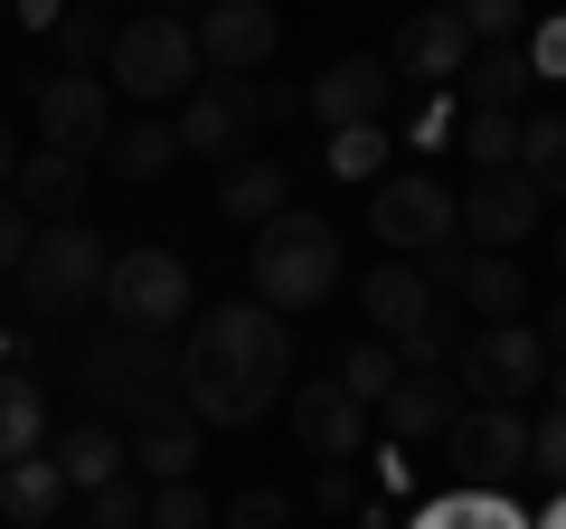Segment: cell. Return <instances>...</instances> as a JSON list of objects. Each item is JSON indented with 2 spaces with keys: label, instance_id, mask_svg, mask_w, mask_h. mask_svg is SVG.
<instances>
[{
  "label": "cell",
  "instance_id": "cell-46",
  "mask_svg": "<svg viewBox=\"0 0 566 529\" xmlns=\"http://www.w3.org/2000/svg\"><path fill=\"white\" fill-rule=\"evenodd\" d=\"M538 529H566V501H557V510H547V520H538Z\"/></svg>",
  "mask_w": 566,
  "mask_h": 529
},
{
  "label": "cell",
  "instance_id": "cell-29",
  "mask_svg": "<svg viewBox=\"0 0 566 529\" xmlns=\"http://www.w3.org/2000/svg\"><path fill=\"white\" fill-rule=\"evenodd\" d=\"M114 29L123 20H104V10H66V20H57V76H104Z\"/></svg>",
  "mask_w": 566,
  "mask_h": 529
},
{
  "label": "cell",
  "instance_id": "cell-7",
  "mask_svg": "<svg viewBox=\"0 0 566 529\" xmlns=\"http://www.w3.org/2000/svg\"><path fill=\"white\" fill-rule=\"evenodd\" d=\"M104 312H114V331H151L161 341L189 312V264L170 246H123L114 274H104Z\"/></svg>",
  "mask_w": 566,
  "mask_h": 529
},
{
  "label": "cell",
  "instance_id": "cell-40",
  "mask_svg": "<svg viewBox=\"0 0 566 529\" xmlns=\"http://www.w3.org/2000/svg\"><path fill=\"white\" fill-rule=\"evenodd\" d=\"M528 76H566V20H547V29H528Z\"/></svg>",
  "mask_w": 566,
  "mask_h": 529
},
{
  "label": "cell",
  "instance_id": "cell-47",
  "mask_svg": "<svg viewBox=\"0 0 566 529\" xmlns=\"http://www.w3.org/2000/svg\"><path fill=\"white\" fill-rule=\"evenodd\" d=\"M557 274H566V227H557Z\"/></svg>",
  "mask_w": 566,
  "mask_h": 529
},
{
  "label": "cell",
  "instance_id": "cell-16",
  "mask_svg": "<svg viewBox=\"0 0 566 529\" xmlns=\"http://www.w3.org/2000/svg\"><path fill=\"white\" fill-rule=\"evenodd\" d=\"M293 435H303V454H322V464H349L359 435H368V407L340 378H312V387H293Z\"/></svg>",
  "mask_w": 566,
  "mask_h": 529
},
{
  "label": "cell",
  "instance_id": "cell-35",
  "mask_svg": "<svg viewBox=\"0 0 566 529\" xmlns=\"http://www.w3.org/2000/svg\"><path fill=\"white\" fill-rule=\"evenodd\" d=\"M453 20H463V39H472V48H520V39H528V20L510 10V0H463Z\"/></svg>",
  "mask_w": 566,
  "mask_h": 529
},
{
  "label": "cell",
  "instance_id": "cell-14",
  "mask_svg": "<svg viewBox=\"0 0 566 529\" xmlns=\"http://www.w3.org/2000/svg\"><path fill=\"white\" fill-rule=\"evenodd\" d=\"M39 133L66 162L104 152L114 143V95H104V76H39Z\"/></svg>",
  "mask_w": 566,
  "mask_h": 529
},
{
  "label": "cell",
  "instance_id": "cell-24",
  "mask_svg": "<svg viewBox=\"0 0 566 529\" xmlns=\"http://www.w3.org/2000/svg\"><path fill=\"white\" fill-rule=\"evenodd\" d=\"M528 39L520 48H472V66H463V104L472 114H520V95H528Z\"/></svg>",
  "mask_w": 566,
  "mask_h": 529
},
{
  "label": "cell",
  "instance_id": "cell-32",
  "mask_svg": "<svg viewBox=\"0 0 566 529\" xmlns=\"http://www.w3.org/2000/svg\"><path fill=\"white\" fill-rule=\"evenodd\" d=\"M463 152L482 170H520V114H463Z\"/></svg>",
  "mask_w": 566,
  "mask_h": 529
},
{
  "label": "cell",
  "instance_id": "cell-38",
  "mask_svg": "<svg viewBox=\"0 0 566 529\" xmlns=\"http://www.w3.org/2000/svg\"><path fill=\"white\" fill-rule=\"evenodd\" d=\"M378 162H387V133H331V170L340 180H378Z\"/></svg>",
  "mask_w": 566,
  "mask_h": 529
},
{
  "label": "cell",
  "instance_id": "cell-42",
  "mask_svg": "<svg viewBox=\"0 0 566 529\" xmlns=\"http://www.w3.org/2000/svg\"><path fill=\"white\" fill-rule=\"evenodd\" d=\"M444 123H453V104H444V95H434V104H424V114H416V143H424V152H434V143H444Z\"/></svg>",
  "mask_w": 566,
  "mask_h": 529
},
{
  "label": "cell",
  "instance_id": "cell-30",
  "mask_svg": "<svg viewBox=\"0 0 566 529\" xmlns=\"http://www.w3.org/2000/svg\"><path fill=\"white\" fill-rule=\"evenodd\" d=\"M397 378H406V360H397V350H349V360H340V387H349V397H359V407L368 416H378L387 407V397H397Z\"/></svg>",
  "mask_w": 566,
  "mask_h": 529
},
{
  "label": "cell",
  "instance_id": "cell-4",
  "mask_svg": "<svg viewBox=\"0 0 566 529\" xmlns=\"http://www.w3.org/2000/svg\"><path fill=\"white\" fill-rule=\"evenodd\" d=\"M76 387L95 397V407H123V416L180 407V350L151 341V331H104V341L76 360Z\"/></svg>",
  "mask_w": 566,
  "mask_h": 529
},
{
  "label": "cell",
  "instance_id": "cell-18",
  "mask_svg": "<svg viewBox=\"0 0 566 529\" xmlns=\"http://www.w3.org/2000/svg\"><path fill=\"white\" fill-rule=\"evenodd\" d=\"M48 464H57V483L85 501V491H104V483L133 473V435H114L104 416H85V426H66L57 445H48Z\"/></svg>",
  "mask_w": 566,
  "mask_h": 529
},
{
  "label": "cell",
  "instance_id": "cell-44",
  "mask_svg": "<svg viewBox=\"0 0 566 529\" xmlns=\"http://www.w3.org/2000/svg\"><path fill=\"white\" fill-rule=\"evenodd\" d=\"M0 180H20V143H10V123H0Z\"/></svg>",
  "mask_w": 566,
  "mask_h": 529
},
{
  "label": "cell",
  "instance_id": "cell-1",
  "mask_svg": "<svg viewBox=\"0 0 566 529\" xmlns=\"http://www.w3.org/2000/svg\"><path fill=\"white\" fill-rule=\"evenodd\" d=\"M293 378V331L264 303H208V322L180 350V407L199 426H255Z\"/></svg>",
  "mask_w": 566,
  "mask_h": 529
},
{
  "label": "cell",
  "instance_id": "cell-43",
  "mask_svg": "<svg viewBox=\"0 0 566 529\" xmlns=\"http://www.w3.org/2000/svg\"><path fill=\"white\" fill-rule=\"evenodd\" d=\"M538 341H547V350H557V360H566V303H547V322H538Z\"/></svg>",
  "mask_w": 566,
  "mask_h": 529
},
{
  "label": "cell",
  "instance_id": "cell-39",
  "mask_svg": "<svg viewBox=\"0 0 566 529\" xmlns=\"http://www.w3.org/2000/svg\"><path fill=\"white\" fill-rule=\"evenodd\" d=\"M29 237H39V218L0 189V274H20V264H29Z\"/></svg>",
  "mask_w": 566,
  "mask_h": 529
},
{
  "label": "cell",
  "instance_id": "cell-41",
  "mask_svg": "<svg viewBox=\"0 0 566 529\" xmlns=\"http://www.w3.org/2000/svg\"><path fill=\"white\" fill-rule=\"evenodd\" d=\"M312 501H322V510H349V501H359V483H349V464H322V491H312Z\"/></svg>",
  "mask_w": 566,
  "mask_h": 529
},
{
  "label": "cell",
  "instance_id": "cell-2",
  "mask_svg": "<svg viewBox=\"0 0 566 529\" xmlns=\"http://www.w3.org/2000/svg\"><path fill=\"white\" fill-rule=\"evenodd\" d=\"M245 274H255V303L274 312V322H293V312L331 303V284H340V227L312 218V208H283L274 227H255Z\"/></svg>",
  "mask_w": 566,
  "mask_h": 529
},
{
  "label": "cell",
  "instance_id": "cell-27",
  "mask_svg": "<svg viewBox=\"0 0 566 529\" xmlns=\"http://www.w3.org/2000/svg\"><path fill=\"white\" fill-rule=\"evenodd\" d=\"M453 293H463V303L482 312V322H520V303H528V274H520V256H472Z\"/></svg>",
  "mask_w": 566,
  "mask_h": 529
},
{
  "label": "cell",
  "instance_id": "cell-13",
  "mask_svg": "<svg viewBox=\"0 0 566 529\" xmlns=\"http://www.w3.org/2000/svg\"><path fill=\"white\" fill-rule=\"evenodd\" d=\"M189 39H199V58L218 66V76H255V66L283 48V20L264 10V0H208L199 20H189Z\"/></svg>",
  "mask_w": 566,
  "mask_h": 529
},
{
  "label": "cell",
  "instance_id": "cell-5",
  "mask_svg": "<svg viewBox=\"0 0 566 529\" xmlns=\"http://www.w3.org/2000/svg\"><path fill=\"white\" fill-rule=\"evenodd\" d=\"M104 76L133 85L142 104L199 95V39H189V20H170V10H151V20H123V29H114V58H104Z\"/></svg>",
  "mask_w": 566,
  "mask_h": 529
},
{
  "label": "cell",
  "instance_id": "cell-31",
  "mask_svg": "<svg viewBox=\"0 0 566 529\" xmlns=\"http://www.w3.org/2000/svg\"><path fill=\"white\" fill-rule=\"evenodd\" d=\"M416 529H528L520 510H510V491H453L444 510H424Z\"/></svg>",
  "mask_w": 566,
  "mask_h": 529
},
{
  "label": "cell",
  "instance_id": "cell-8",
  "mask_svg": "<svg viewBox=\"0 0 566 529\" xmlns=\"http://www.w3.org/2000/svg\"><path fill=\"white\" fill-rule=\"evenodd\" d=\"M368 227H378L397 256H434V246H453L463 227H453V189L434 180V170H397V180H378L368 189Z\"/></svg>",
  "mask_w": 566,
  "mask_h": 529
},
{
  "label": "cell",
  "instance_id": "cell-23",
  "mask_svg": "<svg viewBox=\"0 0 566 529\" xmlns=\"http://www.w3.org/2000/svg\"><path fill=\"white\" fill-rule=\"evenodd\" d=\"M218 218H237V227H274V218H283V162H264V152L227 162V170H218Z\"/></svg>",
  "mask_w": 566,
  "mask_h": 529
},
{
  "label": "cell",
  "instance_id": "cell-25",
  "mask_svg": "<svg viewBox=\"0 0 566 529\" xmlns=\"http://www.w3.org/2000/svg\"><path fill=\"white\" fill-rule=\"evenodd\" d=\"M66 501H76V491L57 483V464H48V454H29V464H10V473H0V510H10L20 529H48Z\"/></svg>",
  "mask_w": 566,
  "mask_h": 529
},
{
  "label": "cell",
  "instance_id": "cell-37",
  "mask_svg": "<svg viewBox=\"0 0 566 529\" xmlns=\"http://www.w3.org/2000/svg\"><path fill=\"white\" fill-rule=\"evenodd\" d=\"M528 473H547V483L566 491V407H547L538 426H528Z\"/></svg>",
  "mask_w": 566,
  "mask_h": 529
},
{
  "label": "cell",
  "instance_id": "cell-26",
  "mask_svg": "<svg viewBox=\"0 0 566 529\" xmlns=\"http://www.w3.org/2000/svg\"><path fill=\"white\" fill-rule=\"evenodd\" d=\"M104 162H114V180H123V189L161 180V170L180 162V123H123L114 143H104Z\"/></svg>",
  "mask_w": 566,
  "mask_h": 529
},
{
  "label": "cell",
  "instance_id": "cell-9",
  "mask_svg": "<svg viewBox=\"0 0 566 529\" xmlns=\"http://www.w3.org/2000/svg\"><path fill=\"white\" fill-rule=\"evenodd\" d=\"M463 491H510L528 473V416L520 407H463V426L444 435Z\"/></svg>",
  "mask_w": 566,
  "mask_h": 529
},
{
  "label": "cell",
  "instance_id": "cell-28",
  "mask_svg": "<svg viewBox=\"0 0 566 529\" xmlns=\"http://www.w3.org/2000/svg\"><path fill=\"white\" fill-rule=\"evenodd\" d=\"M520 180L538 199H566V114H528L520 123Z\"/></svg>",
  "mask_w": 566,
  "mask_h": 529
},
{
  "label": "cell",
  "instance_id": "cell-10",
  "mask_svg": "<svg viewBox=\"0 0 566 529\" xmlns=\"http://www.w3.org/2000/svg\"><path fill=\"white\" fill-rule=\"evenodd\" d=\"M538 189L520 180V170H482V180L453 199V227H463V246L472 256H520V237L538 227Z\"/></svg>",
  "mask_w": 566,
  "mask_h": 529
},
{
  "label": "cell",
  "instance_id": "cell-21",
  "mask_svg": "<svg viewBox=\"0 0 566 529\" xmlns=\"http://www.w3.org/2000/svg\"><path fill=\"white\" fill-rule=\"evenodd\" d=\"M10 199H20L29 218L66 227L85 208V162H66V152H20V189H10Z\"/></svg>",
  "mask_w": 566,
  "mask_h": 529
},
{
  "label": "cell",
  "instance_id": "cell-45",
  "mask_svg": "<svg viewBox=\"0 0 566 529\" xmlns=\"http://www.w3.org/2000/svg\"><path fill=\"white\" fill-rule=\"evenodd\" d=\"M547 397H557V407H566V360H557V369H547Z\"/></svg>",
  "mask_w": 566,
  "mask_h": 529
},
{
  "label": "cell",
  "instance_id": "cell-17",
  "mask_svg": "<svg viewBox=\"0 0 566 529\" xmlns=\"http://www.w3.org/2000/svg\"><path fill=\"white\" fill-rule=\"evenodd\" d=\"M199 454H208V426H199L189 407L133 416V473H151V483H189V473H199Z\"/></svg>",
  "mask_w": 566,
  "mask_h": 529
},
{
  "label": "cell",
  "instance_id": "cell-22",
  "mask_svg": "<svg viewBox=\"0 0 566 529\" xmlns=\"http://www.w3.org/2000/svg\"><path fill=\"white\" fill-rule=\"evenodd\" d=\"M48 454V387L29 369H0V473Z\"/></svg>",
  "mask_w": 566,
  "mask_h": 529
},
{
  "label": "cell",
  "instance_id": "cell-20",
  "mask_svg": "<svg viewBox=\"0 0 566 529\" xmlns=\"http://www.w3.org/2000/svg\"><path fill=\"white\" fill-rule=\"evenodd\" d=\"M378 426L397 435V445H416V435H453V426H463V387H453V378H397V397L378 407Z\"/></svg>",
  "mask_w": 566,
  "mask_h": 529
},
{
  "label": "cell",
  "instance_id": "cell-19",
  "mask_svg": "<svg viewBox=\"0 0 566 529\" xmlns=\"http://www.w3.org/2000/svg\"><path fill=\"white\" fill-rule=\"evenodd\" d=\"M359 312L387 331V341H416V331L434 322V284H424L416 264H378V274L359 284Z\"/></svg>",
  "mask_w": 566,
  "mask_h": 529
},
{
  "label": "cell",
  "instance_id": "cell-36",
  "mask_svg": "<svg viewBox=\"0 0 566 529\" xmlns=\"http://www.w3.org/2000/svg\"><path fill=\"white\" fill-rule=\"evenodd\" d=\"M218 520H227V529H293V501H283L274 483H245L237 501L218 510Z\"/></svg>",
  "mask_w": 566,
  "mask_h": 529
},
{
  "label": "cell",
  "instance_id": "cell-15",
  "mask_svg": "<svg viewBox=\"0 0 566 529\" xmlns=\"http://www.w3.org/2000/svg\"><path fill=\"white\" fill-rule=\"evenodd\" d=\"M387 66H397V85H424V95H444V85H463L472 66V39L453 10H416V20L397 29V48H387Z\"/></svg>",
  "mask_w": 566,
  "mask_h": 529
},
{
  "label": "cell",
  "instance_id": "cell-33",
  "mask_svg": "<svg viewBox=\"0 0 566 529\" xmlns=\"http://www.w3.org/2000/svg\"><path fill=\"white\" fill-rule=\"evenodd\" d=\"M142 529H218V501H208L199 483H161L151 510H142Z\"/></svg>",
  "mask_w": 566,
  "mask_h": 529
},
{
  "label": "cell",
  "instance_id": "cell-3",
  "mask_svg": "<svg viewBox=\"0 0 566 529\" xmlns=\"http://www.w3.org/2000/svg\"><path fill=\"white\" fill-rule=\"evenodd\" d=\"M104 274H114V246L95 237V227H39L29 237V264H20V303L29 322H66V312L104 303Z\"/></svg>",
  "mask_w": 566,
  "mask_h": 529
},
{
  "label": "cell",
  "instance_id": "cell-6",
  "mask_svg": "<svg viewBox=\"0 0 566 529\" xmlns=\"http://www.w3.org/2000/svg\"><path fill=\"white\" fill-rule=\"evenodd\" d=\"M453 387H472V407H520L528 387H547V341L528 322H482L453 360Z\"/></svg>",
  "mask_w": 566,
  "mask_h": 529
},
{
  "label": "cell",
  "instance_id": "cell-34",
  "mask_svg": "<svg viewBox=\"0 0 566 529\" xmlns=\"http://www.w3.org/2000/svg\"><path fill=\"white\" fill-rule=\"evenodd\" d=\"M142 510H151V491H142L133 473H123V483L85 491V510H76V520H85V529H142Z\"/></svg>",
  "mask_w": 566,
  "mask_h": 529
},
{
  "label": "cell",
  "instance_id": "cell-11",
  "mask_svg": "<svg viewBox=\"0 0 566 529\" xmlns=\"http://www.w3.org/2000/svg\"><path fill=\"white\" fill-rule=\"evenodd\" d=\"M387 95H397V66L387 58H331L322 76L303 85V114L331 123V133H378Z\"/></svg>",
  "mask_w": 566,
  "mask_h": 529
},
{
  "label": "cell",
  "instance_id": "cell-12",
  "mask_svg": "<svg viewBox=\"0 0 566 529\" xmlns=\"http://www.w3.org/2000/svg\"><path fill=\"white\" fill-rule=\"evenodd\" d=\"M255 123H264L255 85H245V76H208L199 95L180 104V152H208V162H245Z\"/></svg>",
  "mask_w": 566,
  "mask_h": 529
}]
</instances>
